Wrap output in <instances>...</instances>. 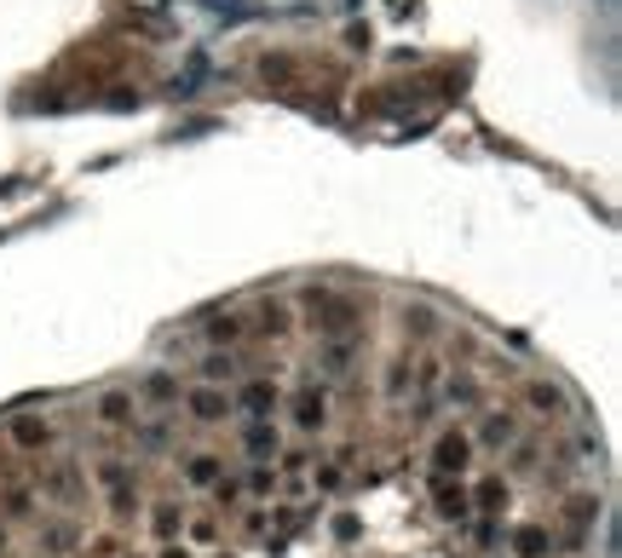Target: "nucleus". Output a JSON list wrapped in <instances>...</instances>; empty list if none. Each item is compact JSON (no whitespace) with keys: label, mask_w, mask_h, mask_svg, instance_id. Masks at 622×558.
Returning <instances> with one entry per match:
<instances>
[{"label":"nucleus","mask_w":622,"mask_h":558,"mask_svg":"<svg viewBox=\"0 0 622 558\" xmlns=\"http://www.w3.org/2000/svg\"><path fill=\"white\" fill-rule=\"evenodd\" d=\"M283 426L294 437H317V432H329L335 426V380H323V374H306V380H294V386H283Z\"/></svg>","instance_id":"nucleus-1"},{"label":"nucleus","mask_w":622,"mask_h":558,"mask_svg":"<svg viewBox=\"0 0 622 558\" xmlns=\"http://www.w3.org/2000/svg\"><path fill=\"white\" fill-rule=\"evenodd\" d=\"M93 495L110 507V518L115 524H139V513H144V489H139V478H133V461L128 455H99L93 461Z\"/></svg>","instance_id":"nucleus-2"},{"label":"nucleus","mask_w":622,"mask_h":558,"mask_svg":"<svg viewBox=\"0 0 622 558\" xmlns=\"http://www.w3.org/2000/svg\"><path fill=\"white\" fill-rule=\"evenodd\" d=\"M35 495L52 502L58 513H75L81 502H93V484H86V461L75 455H47L35 466Z\"/></svg>","instance_id":"nucleus-3"},{"label":"nucleus","mask_w":622,"mask_h":558,"mask_svg":"<svg viewBox=\"0 0 622 558\" xmlns=\"http://www.w3.org/2000/svg\"><path fill=\"white\" fill-rule=\"evenodd\" d=\"M0 444H7L12 455H23L29 466H41L58 450V421L47 415V409H12L7 426H0Z\"/></svg>","instance_id":"nucleus-4"},{"label":"nucleus","mask_w":622,"mask_h":558,"mask_svg":"<svg viewBox=\"0 0 622 558\" xmlns=\"http://www.w3.org/2000/svg\"><path fill=\"white\" fill-rule=\"evenodd\" d=\"M472 466H479V444H472V432L461 415H450L438 432H432V444H427V473H450V478H467Z\"/></svg>","instance_id":"nucleus-5"},{"label":"nucleus","mask_w":622,"mask_h":558,"mask_svg":"<svg viewBox=\"0 0 622 558\" xmlns=\"http://www.w3.org/2000/svg\"><path fill=\"white\" fill-rule=\"evenodd\" d=\"M173 409H185V421L196 432H214L225 421H236V403H231V386H220V380H185L180 386V403Z\"/></svg>","instance_id":"nucleus-6"},{"label":"nucleus","mask_w":622,"mask_h":558,"mask_svg":"<svg viewBox=\"0 0 622 558\" xmlns=\"http://www.w3.org/2000/svg\"><path fill=\"white\" fill-rule=\"evenodd\" d=\"M467 502H472V513L479 518H513V502H519V484L501 473V466H472L467 473Z\"/></svg>","instance_id":"nucleus-7"},{"label":"nucleus","mask_w":622,"mask_h":558,"mask_svg":"<svg viewBox=\"0 0 622 558\" xmlns=\"http://www.w3.org/2000/svg\"><path fill=\"white\" fill-rule=\"evenodd\" d=\"M467 432H472V444H479V455H501L524 432V409L519 403H485Z\"/></svg>","instance_id":"nucleus-8"},{"label":"nucleus","mask_w":622,"mask_h":558,"mask_svg":"<svg viewBox=\"0 0 622 558\" xmlns=\"http://www.w3.org/2000/svg\"><path fill=\"white\" fill-rule=\"evenodd\" d=\"M421 489L432 502V518L450 524V530H461V524L472 518V502H467V478H450V473H421Z\"/></svg>","instance_id":"nucleus-9"},{"label":"nucleus","mask_w":622,"mask_h":558,"mask_svg":"<svg viewBox=\"0 0 622 558\" xmlns=\"http://www.w3.org/2000/svg\"><path fill=\"white\" fill-rule=\"evenodd\" d=\"M81 518L75 513H41L35 518V547L29 552H41V558H75L81 552Z\"/></svg>","instance_id":"nucleus-10"},{"label":"nucleus","mask_w":622,"mask_h":558,"mask_svg":"<svg viewBox=\"0 0 622 558\" xmlns=\"http://www.w3.org/2000/svg\"><path fill=\"white\" fill-rule=\"evenodd\" d=\"M524 415H542V421H565L571 415V392L565 386H553V380H542V374H530V380H519V397H513Z\"/></svg>","instance_id":"nucleus-11"},{"label":"nucleus","mask_w":622,"mask_h":558,"mask_svg":"<svg viewBox=\"0 0 622 558\" xmlns=\"http://www.w3.org/2000/svg\"><path fill=\"white\" fill-rule=\"evenodd\" d=\"M133 421H139V397H133V386H104V392L93 397V426H99L104 437L128 432Z\"/></svg>","instance_id":"nucleus-12"},{"label":"nucleus","mask_w":622,"mask_h":558,"mask_svg":"<svg viewBox=\"0 0 622 558\" xmlns=\"http://www.w3.org/2000/svg\"><path fill=\"white\" fill-rule=\"evenodd\" d=\"M501 547H508L513 558H548L553 552V524L548 518H508Z\"/></svg>","instance_id":"nucleus-13"},{"label":"nucleus","mask_w":622,"mask_h":558,"mask_svg":"<svg viewBox=\"0 0 622 558\" xmlns=\"http://www.w3.org/2000/svg\"><path fill=\"white\" fill-rule=\"evenodd\" d=\"M185 507H191V502H173V495H156V502H144L139 524H144V536H151V547H156V541H180Z\"/></svg>","instance_id":"nucleus-14"},{"label":"nucleus","mask_w":622,"mask_h":558,"mask_svg":"<svg viewBox=\"0 0 622 558\" xmlns=\"http://www.w3.org/2000/svg\"><path fill=\"white\" fill-rule=\"evenodd\" d=\"M288 444V426L283 415H265V421H243V455L248 461H277V450Z\"/></svg>","instance_id":"nucleus-15"},{"label":"nucleus","mask_w":622,"mask_h":558,"mask_svg":"<svg viewBox=\"0 0 622 558\" xmlns=\"http://www.w3.org/2000/svg\"><path fill=\"white\" fill-rule=\"evenodd\" d=\"M180 369H151V374H139L133 380V397H139V409H173L180 403Z\"/></svg>","instance_id":"nucleus-16"},{"label":"nucleus","mask_w":622,"mask_h":558,"mask_svg":"<svg viewBox=\"0 0 622 558\" xmlns=\"http://www.w3.org/2000/svg\"><path fill=\"white\" fill-rule=\"evenodd\" d=\"M180 541L207 552V547H220L225 541V518L214 507H185V524H180Z\"/></svg>","instance_id":"nucleus-17"},{"label":"nucleus","mask_w":622,"mask_h":558,"mask_svg":"<svg viewBox=\"0 0 622 558\" xmlns=\"http://www.w3.org/2000/svg\"><path fill=\"white\" fill-rule=\"evenodd\" d=\"M220 473H225V455H214V450H191L185 461H180V484L185 489H196V495H207L220 484Z\"/></svg>","instance_id":"nucleus-18"},{"label":"nucleus","mask_w":622,"mask_h":558,"mask_svg":"<svg viewBox=\"0 0 622 558\" xmlns=\"http://www.w3.org/2000/svg\"><path fill=\"white\" fill-rule=\"evenodd\" d=\"M243 495H248V502H277V495H283L277 466L272 461H248L243 466Z\"/></svg>","instance_id":"nucleus-19"},{"label":"nucleus","mask_w":622,"mask_h":558,"mask_svg":"<svg viewBox=\"0 0 622 558\" xmlns=\"http://www.w3.org/2000/svg\"><path fill=\"white\" fill-rule=\"evenodd\" d=\"M605 513V502L600 495H588V489H571L565 502H559V513H553V524H582V530H594V518Z\"/></svg>","instance_id":"nucleus-20"},{"label":"nucleus","mask_w":622,"mask_h":558,"mask_svg":"<svg viewBox=\"0 0 622 558\" xmlns=\"http://www.w3.org/2000/svg\"><path fill=\"white\" fill-rule=\"evenodd\" d=\"M364 536V513H351V507H335L329 518H323V541L329 547H351Z\"/></svg>","instance_id":"nucleus-21"},{"label":"nucleus","mask_w":622,"mask_h":558,"mask_svg":"<svg viewBox=\"0 0 622 558\" xmlns=\"http://www.w3.org/2000/svg\"><path fill=\"white\" fill-rule=\"evenodd\" d=\"M151 558H196V547H185V541H156Z\"/></svg>","instance_id":"nucleus-22"},{"label":"nucleus","mask_w":622,"mask_h":558,"mask_svg":"<svg viewBox=\"0 0 622 558\" xmlns=\"http://www.w3.org/2000/svg\"><path fill=\"white\" fill-rule=\"evenodd\" d=\"M196 558H243V552H231V547H207V552H196Z\"/></svg>","instance_id":"nucleus-23"},{"label":"nucleus","mask_w":622,"mask_h":558,"mask_svg":"<svg viewBox=\"0 0 622 558\" xmlns=\"http://www.w3.org/2000/svg\"><path fill=\"white\" fill-rule=\"evenodd\" d=\"M548 558H565V552H548Z\"/></svg>","instance_id":"nucleus-24"},{"label":"nucleus","mask_w":622,"mask_h":558,"mask_svg":"<svg viewBox=\"0 0 622 558\" xmlns=\"http://www.w3.org/2000/svg\"><path fill=\"white\" fill-rule=\"evenodd\" d=\"M501 558H513V552H501Z\"/></svg>","instance_id":"nucleus-25"}]
</instances>
